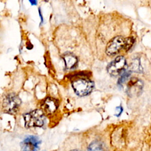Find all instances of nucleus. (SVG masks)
Segmentation results:
<instances>
[{
	"instance_id": "1",
	"label": "nucleus",
	"mask_w": 151,
	"mask_h": 151,
	"mask_svg": "<svg viewBox=\"0 0 151 151\" xmlns=\"http://www.w3.org/2000/svg\"><path fill=\"white\" fill-rule=\"evenodd\" d=\"M25 126L27 128L32 127H41L44 123V116L43 111L36 109L24 114Z\"/></svg>"
},
{
	"instance_id": "2",
	"label": "nucleus",
	"mask_w": 151,
	"mask_h": 151,
	"mask_svg": "<svg viewBox=\"0 0 151 151\" xmlns=\"http://www.w3.org/2000/svg\"><path fill=\"white\" fill-rule=\"evenodd\" d=\"M94 83L90 80L80 78L72 82V87L75 93L80 96L89 94L94 88Z\"/></svg>"
},
{
	"instance_id": "3",
	"label": "nucleus",
	"mask_w": 151,
	"mask_h": 151,
	"mask_svg": "<svg viewBox=\"0 0 151 151\" xmlns=\"http://www.w3.org/2000/svg\"><path fill=\"white\" fill-rule=\"evenodd\" d=\"M21 103L19 97L15 93H10L4 98L2 104L3 110L8 113H15Z\"/></svg>"
},
{
	"instance_id": "4",
	"label": "nucleus",
	"mask_w": 151,
	"mask_h": 151,
	"mask_svg": "<svg viewBox=\"0 0 151 151\" xmlns=\"http://www.w3.org/2000/svg\"><path fill=\"white\" fill-rule=\"evenodd\" d=\"M126 38L122 36H117L111 39L106 46V52L108 55H113L118 53L122 48H124Z\"/></svg>"
},
{
	"instance_id": "5",
	"label": "nucleus",
	"mask_w": 151,
	"mask_h": 151,
	"mask_svg": "<svg viewBox=\"0 0 151 151\" xmlns=\"http://www.w3.org/2000/svg\"><path fill=\"white\" fill-rule=\"evenodd\" d=\"M126 67V61L124 57H117L107 67L108 73L113 76L120 74Z\"/></svg>"
},
{
	"instance_id": "6",
	"label": "nucleus",
	"mask_w": 151,
	"mask_h": 151,
	"mask_svg": "<svg viewBox=\"0 0 151 151\" xmlns=\"http://www.w3.org/2000/svg\"><path fill=\"white\" fill-rule=\"evenodd\" d=\"M143 87V84L140 80L136 77H132L127 83V93L130 96H137L142 92Z\"/></svg>"
},
{
	"instance_id": "7",
	"label": "nucleus",
	"mask_w": 151,
	"mask_h": 151,
	"mask_svg": "<svg viewBox=\"0 0 151 151\" xmlns=\"http://www.w3.org/2000/svg\"><path fill=\"white\" fill-rule=\"evenodd\" d=\"M40 143L41 140L38 137L28 136L21 143V147L22 151H37Z\"/></svg>"
},
{
	"instance_id": "8",
	"label": "nucleus",
	"mask_w": 151,
	"mask_h": 151,
	"mask_svg": "<svg viewBox=\"0 0 151 151\" xmlns=\"http://www.w3.org/2000/svg\"><path fill=\"white\" fill-rule=\"evenodd\" d=\"M58 106V101L56 99L51 97L47 98L42 104V110L48 114H51L54 113L57 109Z\"/></svg>"
},
{
	"instance_id": "9",
	"label": "nucleus",
	"mask_w": 151,
	"mask_h": 151,
	"mask_svg": "<svg viewBox=\"0 0 151 151\" xmlns=\"http://www.w3.org/2000/svg\"><path fill=\"white\" fill-rule=\"evenodd\" d=\"M63 59L65 62V67L68 69L74 68L77 64L78 60L77 57L71 53H67L64 55Z\"/></svg>"
},
{
	"instance_id": "10",
	"label": "nucleus",
	"mask_w": 151,
	"mask_h": 151,
	"mask_svg": "<svg viewBox=\"0 0 151 151\" xmlns=\"http://www.w3.org/2000/svg\"><path fill=\"white\" fill-rule=\"evenodd\" d=\"M88 151H104L102 145L99 142H94L89 146Z\"/></svg>"
},
{
	"instance_id": "11",
	"label": "nucleus",
	"mask_w": 151,
	"mask_h": 151,
	"mask_svg": "<svg viewBox=\"0 0 151 151\" xmlns=\"http://www.w3.org/2000/svg\"><path fill=\"white\" fill-rule=\"evenodd\" d=\"M131 68L132 70L136 72H140L142 71L140 63L138 59H134V60L132 63Z\"/></svg>"
},
{
	"instance_id": "12",
	"label": "nucleus",
	"mask_w": 151,
	"mask_h": 151,
	"mask_svg": "<svg viewBox=\"0 0 151 151\" xmlns=\"http://www.w3.org/2000/svg\"><path fill=\"white\" fill-rule=\"evenodd\" d=\"M134 38L133 37H128L126 38V44H125V47H124V50L126 51L129 50L131 47L133 45V43H134Z\"/></svg>"
},
{
	"instance_id": "13",
	"label": "nucleus",
	"mask_w": 151,
	"mask_h": 151,
	"mask_svg": "<svg viewBox=\"0 0 151 151\" xmlns=\"http://www.w3.org/2000/svg\"><path fill=\"white\" fill-rule=\"evenodd\" d=\"M130 74V71H126V72L122 74V76L120 77V78H119V80L118 81V84L119 85L122 84L126 81V80L129 77Z\"/></svg>"
},
{
	"instance_id": "14",
	"label": "nucleus",
	"mask_w": 151,
	"mask_h": 151,
	"mask_svg": "<svg viewBox=\"0 0 151 151\" xmlns=\"http://www.w3.org/2000/svg\"><path fill=\"white\" fill-rule=\"evenodd\" d=\"M30 3L32 5H37V1H35V0H33V1H29Z\"/></svg>"
},
{
	"instance_id": "15",
	"label": "nucleus",
	"mask_w": 151,
	"mask_h": 151,
	"mask_svg": "<svg viewBox=\"0 0 151 151\" xmlns=\"http://www.w3.org/2000/svg\"><path fill=\"white\" fill-rule=\"evenodd\" d=\"M71 151H78V150H72Z\"/></svg>"
}]
</instances>
